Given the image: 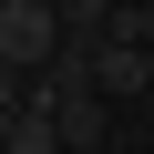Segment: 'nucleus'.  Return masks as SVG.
I'll return each mask as SVG.
<instances>
[{
	"label": "nucleus",
	"mask_w": 154,
	"mask_h": 154,
	"mask_svg": "<svg viewBox=\"0 0 154 154\" xmlns=\"http://www.w3.org/2000/svg\"><path fill=\"white\" fill-rule=\"evenodd\" d=\"M51 123H62V154H103V134H113L103 93H72V103H51Z\"/></svg>",
	"instance_id": "2"
},
{
	"label": "nucleus",
	"mask_w": 154,
	"mask_h": 154,
	"mask_svg": "<svg viewBox=\"0 0 154 154\" xmlns=\"http://www.w3.org/2000/svg\"><path fill=\"white\" fill-rule=\"evenodd\" d=\"M0 154H62V123L31 103V113H11V123H0Z\"/></svg>",
	"instance_id": "3"
},
{
	"label": "nucleus",
	"mask_w": 154,
	"mask_h": 154,
	"mask_svg": "<svg viewBox=\"0 0 154 154\" xmlns=\"http://www.w3.org/2000/svg\"><path fill=\"white\" fill-rule=\"evenodd\" d=\"M0 62H11L21 82L62 62V21H51V0H0Z\"/></svg>",
	"instance_id": "1"
}]
</instances>
